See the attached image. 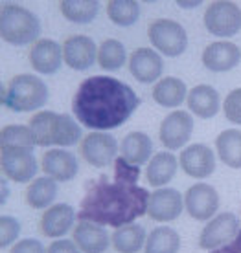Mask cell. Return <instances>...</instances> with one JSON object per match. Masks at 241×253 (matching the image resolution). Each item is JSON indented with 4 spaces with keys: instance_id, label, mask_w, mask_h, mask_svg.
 I'll use <instances>...</instances> for the list:
<instances>
[{
    "instance_id": "23",
    "label": "cell",
    "mask_w": 241,
    "mask_h": 253,
    "mask_svg": "<svg viewBox=\"0 0 241 253\" xmlns=\"http://www.w3.org/2000/svg\"><path fill=\"white\" fill-rule=\"evenodd\" d=\"M179 169V158L170 151H160L155 152L153 158L147 162L146 167V180L147 184L160 189L172 182Z\"/></svg>"
},
{
    "instance_id": "2",
    "label": "cell",
    "mask_w": 241,
    "mask_h": 253,
    "mask_svg": "<svg viewBox=\"0 0 241 253\" xmlns=\"http://www.w3.org/2000/svg\"><path fill=\"white\" fill-rule=\"evenodd\" d=\"M149 195L151 193L146 187L121 180L115 174L90 178L85 184L77 218L118 229L147 215Z\"/></svg>"
},
{
    "instance_id": "33",
    "label": "cell",
    "mask_w": 241,
    "mask_h": 253,
    "mask_svg": "<svg viewBox=\"0 0 241 253\" xmlns=\"http://www.w3.org/2000/svg\"><path fill=\"white\" fill-rule=\"evenodd\" d=\"M35 139L26 125H4L0 130V149H32Z\"/></svg>"
},
{
    "instance_id": "40",
    "label": "cell",
    "mask_w": 241,
    "mask_h": 253,
    "mask_svg": "<svg viewBox=\"0 0 241 253\" xmlns=\"http://www.w3.org/2000/svg\"><path fill=\"white\" fill-rule=\"evenodd\" d=\"M2 193H4V195H2V204L6 202V196H9V189L6 191V184H4V182H2Z\"/></svg>"
},
{
    "instance_id": "7",
    "label": "cell",
    "mask_w": 241,
    "mask_h": 253,
    "mask_svg": "<svg viewBox=\"0 0 241 253\" xmlns=\"http://www.w3.org/2000/svg\"><path fill=\"white\" fill-rule=\"evenodd\" d=\"M204 28L208 33L221 39H230L241 30V7L236 2L216 0L204 9Z\"/></svg>"
},
{
    "instance_id": "9",
    "label": "cell",
    "mask_w": 241,
    "mask_h": 253,
    "mask_svg": "<svg viewBox=\"0 0 241 253\" xmlns=\"http://www.w3.org/2000/svg\"><path fill=\"white\" fill-rule=\"evenodd\" d=\"M41 164L32 149H0V169L4 178L26 184L37 178V171Z\"/></svg>"
},
{
    "instance_id": "25",
    "label": "cell",
    "mask_w": 241,
    "mask_h": 253,
    "mask_svg": "<svg viewBox=\"0 0 241 253\" xmlns=\"http://www.w3.org/2000/svg\"><path fill=\"white\" fill-rule=\"evenodd\" d=\"M120 156L133 165H144L153 158V141L146 132L133 130L123 136L120 143Z\"/></svg>"
},
{
    "instance_id": "20",
    "label": "cell",
    "mask_w": 241,
    "mask_h": 253,
    "mask_svg": "<svg viewBox=\"0 0 241 253\" xmlns=\"http://www.w3.org/2000/svg\"><path fill=\"white\" fill-rule=\"evenodd\" d=\"M76 216L77 213L70 204H54L52 208L45 209L41 216L39 222L41 233L48 239H61L72 229Z\"/></svg>"
},
{
    "instance_id": "31",
    "label": "cell",
    "mask_w": 241,
    "mask_h": 253,
    "mask_svg": "<svg viewBox=\"0 0 241 253\" xmlns=\"http://www.w3.org/2000/svg\"><path fill=\"white\" fill-rule=\"evenodd\" d=\"M129 61L125 46L118 39H105L98 46V66L105 72H116Z\"/></svg>"
},
{
    "instance_id": "8",
    "label": "cell",
    "mask_w": 241,
    "mask_h": 253,
    "mask_svg": "<svg viewBox=\"0 0 241 253\" xmlns=\"http://www.w3.org/2000/svg\"><path fill=\"white\" fill-rule=\"evenodd\" d=\"M79 154L85 164L96 169H103L115 164V160L120 156V143L109 132H98L90 130L85 134L79 143Z\"/></svg>"
},
{
    "instance_id": "5",
    "label": "cell",
    "mask_w": 241,
    "mask_h": 253,
    "mask_svg": "<svg viewBox=\"0 0 241 253\" xmlns=\"http://www.w3.org/2000/svg\"><path fill=\"white\" fill-rule=\"evenodd\" d=\"M41 35V20L32 9L19 4L0 7V37L11 46L35 44Z\"/></svg>"
},
{
    "instance_id": "39",
    "label": "cell",
    "mask_w": 241,
    "mask_h": 253,
    "mask_svg": "<svg viewBox=\"0 0 241 253\" xmlns=\"http://www.w3.org/2000/svg\"><path fill=\"white\" fill-rule=\"evenodd\" d=\"M203 2L201 0H191V2H184V0H177V6L182 7V9H191V7H197L201 6Z\"/></svg>"
},
{
    "instance_id": "18",
    "label": "cell",
    "mask_w": 241,
    "mask_h": 253,
    "mask_svg": "<svg viewBox=\"0 0 241 253\" xmlns=\"http://www.w3.org/2000/svg\"><path fill=\"white\" fill-rule=\"evenodd\" d=\"M201 63L206 70L214 74H225L234 70L241 63V50L236 42L230 41H216L210 42L203 50Z\"/></svg>"
},
{
    "instance_id": "10",
    "label": "cell",
    "mask_w": 241,
    "mask_h": 253,
    "mask_svg": "<svg viewBox=\"0 0 241 253\" xmlns=\"http://www.w3.org/2000/svg\"><path fill=\"white\" fill-rule=\"evenodd\" d=\"M193 134V118L186 110H172L160 121L159 138L166 151H181Z\"/></svg>"
},
{
    "instance_id": "22",
    "label": "cell",
    "mask_w": 241,
    "mask_h": 253,
    "mask_svg": "<svg viewBox=\"0 0 241 253\" xmlns=\"http://www.w3.org/2000/svg\"><path fill=\"white\" fill-rule=\"evenodd\" d=\"M186 103L191 114L201 120H212L223 107L221 95L212 84H195L188 92Z\"/></svg>"
},
{
    "instance_id": "11",
    "label": "cell",
    "mask_w": 241,
    "mask_h": 253,
    "mask_svg": "<svg viewBox=\"0 0 241 253\" xmlns=\"http://www.w3.org/2000/svg\"><path fill=\"white\" fill-rule=\"evenodd\" d=\"M184 209L193 220L208 222L219 209V193L214 185L197 182L184 193Z\"/></svg>"
},
{
    "instance_id": "36",
    "label": "cell",
    "mask_w": 241,
    "mask_h": 253,
    "mask_svg": "<svg viewBox=\"0 0 241 253\" xmlns=\"http://www.w3.org/2000/svg\"><path fill=\"white\" fill-rule=\"evenodd\" d=\"M9 253H46V248L37 239H20L13 244Z\"/></svg>"
},
{
    "instance_id": "24",
    "label": "cell",
    "mask_w": 241,
    "mask_h": 253,
    "mask_svg": "<svg viewBox=\"0 0 241 253\" xmlns=\"http://www.w3.org/2000/svg\"><path fill=\"white\" fill-rule=\"evenodd\" d=\"M188 86L182 79L179 77H162L160 81H157L153 84L151 97L153 101L157 103L162 108H173L177 110V107H181L184 103V99L188 97Z\"/></svg>"
},
{
    "instance_id": "14",
    "label": "cell",
    "mask_w": 241,
    "mask_h": 253,
    "mask_svg": "<svg viewBox=\"0 0 241 253\" xmlns=\"http://www.w3.org/2000/svg\"><path fill=\"white\" fill-rule=\"evenodd\" d=\"M184 211V196L181 191L173 187H160L149 195L147 202V216L153 222L166 224L177 220Z\"/></svg>"
},
{
    "instance_id": "1",
    "label": "cell",
    "mask_w": 241,
    "mask_h": 253,
    "mask_svg": "<svg viewBox=\"0 0 241 253\" xmlns=\"http://www.w3.org/2000/svg\"><path fill=\"white\" fill-rule=\"evenodd\" d=\"M140 99L127 83L111 76H90L83 79L72 97V114L79 125L109 132L125 123Z\"/></svg>"
},
{
    "instance_id": "19",
    "label": "cell",
    "mask_w": 241,
    "mask_h": 253,
    "mask_svg": "<svg viewBox=\"0 0 241 253\" xmlns=\"http://www.w3.org/2000/svg\"><path fill=\"white\" fill-rule=\"evenodd\" d=\"M41 169L45 172V176L56 182H70L77 176L79 164L74 152L66 149H50L41 158Z\"/></svg>"
},
{
    "instance_id": "3",
    "label": "cell",
    "mask_w": 241,
    "mask_h": 253,
    "mask_svg": "<svg viewBox=\"0 0 241 253\" xmlns=\"http://www.w3.org/2000/svg\"><path fill=\"white\" fill-rule=\"evenodd\" d=\"M30 130L33 134L35 145L48 149H66L79 145L83 139L81 125L76 118L68 114H59L52 110H39L30 118Z\"/></svg>"
},
{
    "instance_id": "16",
    "label": "cell",
    "mask_w": 241,
    "mask_h": 253,
    "mask_svg": "<svg viewBox=\"0 0 241 253\" xmlns=\"http://www.w3.org/2000/svg\"><path fill=\"white\" fill-rule=\"evenodd\" d=\"M131 76L138 83L144 84H151L162 79V72H164V61L160 57V53L153 48H144L140 46L129 55L127 61Z\"/></svg>"
},
{
    "instance_id": "30",
    "label": "cell",
    "mask_w": 241,
    "mask_h": 253,
    "mask_svg": "<svg viewBox=\"0 0 241 253\" xmlns=\"http://www.w3.org/2000/svg\"><path fill=\"white\" fill-rule=\"evenodd\" d=\"M59 11L74 24H90L100 11L98 0H61Z\"/></svg>"
},
{
    "instance_id": "21",
    "label": "cell",
    "mask_w": 241,
    "mask_h": 253,
    "mask_svg": "<svg viewBox=\"0 0 241 253\" xmlns=\"http://www.w3.org/2000/svg\"><path fill=\"white\" fill-rule=\"evenodd\" d=\"M72 241L76 242L81 253H105L111 246V235L105 226L79 220L72 231Z\"/></svg>"
},
{
    "instance_id": "4",
    "label": "cell",
    "mask_w": 241,
    "mask_h": 253,
    "mask_svg": "<svg viewBox=\"0 0 241 253\" xmlns=\"http://www.w3.org/2000/svg\"><path fill=\"white\" fill-rule=\"evenodd\" d=\"M48 86L41 77L33 74H19L2 86V105L11 112L41 110L48 101Z\"/></svg>"
},
{
    "instance_id": "15",
    "label": "cell",
    "mask_w": 241,
    "mask_h": 253,
    "mask_svg": "<svg viewBox=\"0 0 241 253\" xmlns=\"http://www.w3.org/2000/svg\"><path fill=\"white\" fill-rule=\"evenodd\" d=\"M63 59L68 68L85 72L98 63V46L87 35H70L63 41Z\"/></svg>"
},
{
    "instance_id": "13",
    "label": "cell",
    "mask_w": 241,
    "mask_h": 253,
    "mask_svg": "<svg viewBox=\"0 0 241 253\" xmlns=\"http://www.w3.org/2000/svg\"><path fill=\"white\" fill-rule=\"evenodd\" d=\"M179 167L195 180H206L216 172V152L204 143H191L179 154Z\"/></svg>"
},
{
    "instance_id": "38",
    "label": "cell",
    "mask_w": 241,
    "mask_h": 253,
    "mask_svg": "<svg viewBox=\"0 0 241 253\" xmlns=\"http://www.w3.org/2000/svg\"><path fill=\"white\" fill-rule=\"evenodd\" d=\"M210 253H241V229L240 233L236 235L234 241H230L229 244L217 248V250H212Z\"/></svg>"
},
{
    "instance_id": "34",
    "label": "cell",
    "mask_w": 241,
    "mask_h": 253,
    "mask_svg": "<svg viewBox=\"0 0 241 253\" xmlns=\"http://www.w3.org/2000/svg\"><path fill=\"white\" fill-rule=\"evenodd\" d=\"M20 235V222L11 215L0 216V248L13 246Z\"/></svg>"
},
{
    "instance_id": "12",
    "label": "cell",
    "mask_w": 241,
    "mask_h": 253,
    "mask_svg": "<svg viewBox=\"0 0 241 253\" xmlns=\"http://www.w3.org/2000/svg\"><path fill=\"white\" fill-rule=\"evenodd\" d=\"M240 229V218L234 213H230V211L219 213L206 222V226L199 235V248L206 250V252L217 250V248L229 244L230 241H234Z\"/></svg>"
},
{
    "instance_id": "32",
    "label": "cell",
    "mask_w": 241,
    "mask_h": 253,
    "mask_svg": "<svg viewBox=\"0 0 241 253\" xmlns=\"http://www.w3.org/2000/svg\"><path fill=\"white\" fill-rule=\"evenodd\" d=\"M107 17L120 28L133 26L140 17V4L136 0H109L105 4Z\"/></svg>"
},
{
    "instance_id": "35",
    "label": "cell",
    "mask_w": 241,
    "mask_h": 253,
    "mask_svg": "<svg viewBox=\"0 0 241 253\" xmlns=\"http://www.w3.org/2000/svg\"><path fill=\"white\" fill-rule=\"evenodd\" d=\"M223 112L225 118L234 123V125H241V86L240 88L230 90L225 101H223Z\"/></svg>"
},
{
    "instance_id": "28",
    "label": "cell",
    "mask_w": 241,
    "mask_h": 253,
    "mask_svg": "<svg viewBox=\"0 0 241 253\" xmlns=\"http://www.w3.org/2000/svg\"><path fill=\"white\" fill-rule=\"evenodd\" d=\"M216 152L230 169H241V130L227 128L216 138Z\"/></svg>"
},
{
    "instance_id": "29",
    "label": "cell",
    "mask_w": 241,
    "mask_h": 253,
    "mask_svg": "<svg viewBox=\"0 0 241 253\" xmlns=\"http://www.w3.org/2000/svg\"><path fill=\"white\" fill-rule=\"evenodd\" d=\"M181 235L170 226H157L147 235L144 253H179Z\"/></svg>"
},
{
    "instance_id": "27",
    "label": "cell",
    "mask_w": 241,
    "mask_h": 253,
    "mask_svg": "<svg viewBox=\"0 0 241 253\" xmlns=\"http://www.w3.org/2000/svg\"><path fill=\"white\" fill-rule=\"evenodd\" d=\"M58 196V182L48 176H37L26 187V204L33 209H48Z\"/></svg>"
},
{
    "instance_id": "6",
    "label": "cell",
    "mask_w": 241,
    "mask_h": 253,
    "mask_svg": "<svg viewBox=\"0 0 241 253\" xmlns=\"http://www.w3.org/2000/svg\"><path fill=\"white\" fill-rule=\"evenodd\" d=\"M147 39L155 50L166 57H181L188 48V33L173 19H155L147 26Z\"/></svg>"
},
{
    "instance_id": "26",
    "label": "cell",
    "mask_w": 241,
    "mask_h": 253,
    "mask_svg": "<svg viewBox=\"0 0 241 253\" xmlns=\"http://www.w3.org/2000/svg\"><path fill=\"white\" fill-rule=\"evenodd\" d=\"M146 241L147 233L144 226L134 222L115 229V233L111 235V244L118 253H138L140 250H144Z\"/></svg>"
},
{
    "instance_id": "17",
    "label": "cell",
    "mask_w": 241,
    "mask_h": 253,
    "mask_svg": "<svg viewBox=\"0 0 241 253\" xmlns=\"http://www.w3.org/2000/svg\"><path fill=\"white\" fill-rule=\"evenodd\" d=\"M32 68L41 76H54L63 66V44L54 39H39L28 53Z\"/></svg>"
},
{
    "instance_id": "37",
    "label": "cell",
    "mask_w": 241,
    "mask_h": 253,
    "mask_svg": "<svg viewBox=\"0 0 241 253\" xmlns=\"http://www.w3.org/2000/svg\"><path fill=\"white\" fill-rule=\"evenodd\" d=\"M46 253H81V250L76 246L74 241L68 239H56L52 241V244L46 248Z\"/></svg>"
}]
</instances>
